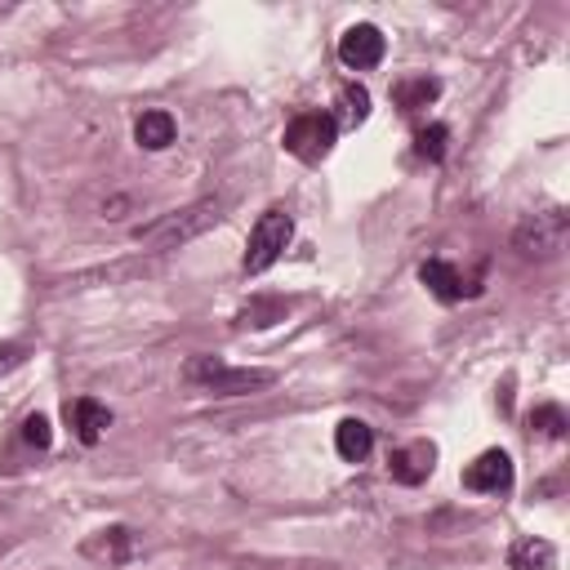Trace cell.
Instances as JSON below:
<instances>
[{
    "label": "cell",
    "mask_w": 570,
    "mask_h": 570,
    "mask_svg": "<svg viewBox=\"0 0 570 570\" xmlns=\"http://www.w3.org/2000/svg\"><path fill=\"white\" fill-rule=\"evenodd\" d=\"M81 552H85V557H94V561L121 566V561H130V552H134V535H130L125 526H112V530H99L94 539H85V543H81Z\"/></svg>",
    "instance_id": "12"
},
{
    "label": "cell",
    "mask_w": 570,
    "mask_h": 570,
    "mask_svg": "<svg viewBox=\"0 0 570 570\" xmlns=\"http://www.w3.org/2000/svg\"><path fill=\"white\" fill-rule=\"evenodd\" d=\"M174 134H179V125H174V116L161 112V108H152V112H143V116L134 121V143H139L143 152H165V147L174 143Z\"/></svg>",
    "instance_id": "11"
},
{
    "label": "cell",
    "mask_w": 570,
    "mask_h": 570,
    "mask_svg": "<svg viewBox=\"0 0 570 570\" xmlns=\"http://www.w3.org/2000/svg\"><path fill=\"white\" fill-rule=\"evenodd\" d=\"M419 281L428 285V295L441 299V304H459V299H464V276H459L446 258H428V263L419 267Z\"/></svg>",
    "instance_id": "10"
},
{
    "label": "cell",
    "mask_w": 570,
    "mask_h": 570,
    "mask_svg": "<svg viewBox=\"0 0 570 570\" xmlns=\"http://www.w3.org/2000/svg\"><path fill=\"white\" fill-rule=\"evenodd\" d=\"M530 428L539 437H561L566 432V410L561 406H535L530 410Z\"/></svg>",
    "instance_id": "19"
},
{
    "label": "cell",
    "mask_w": 570,
    "mask_h": 570,
    "mask_svg": "<svg viewBox=\"0 0 570 570\" xmlns=\"http://www.w3.org/2000/svg\"><path fill=\"white\" fill-rule=\"evenodd\" d=\"M68 424H72L81 446H99L103 432L112 428V410L103 401H94V397H77V401H68Z\"/></svg>",
    "instance_id": "9"
},
{
    "label": "cell",
    "mask_w": 570,
    "mask_h": 570,
    "mask_svg": "<svg viewBox=\"0 0 570 570\" xmlns=\"http://www.w3.org/2000/svg\"><path fill=\"white\" fill-rule=\"evenodd\" d=\"M218 218H223V201H196V205H187V210H174V214H165V218L139 227L134 241H147V245H156V250H174V245H183V241L210 232Z\"/></svg>",
    "instance_id": "2"
},
{
    "label": "cell",
    "mask_w": 570,
    "mask_h": 570,
    "mask_svg": "<svg viewBox=\"0 0 570 570\" xmlns=\"http://www.w3.org/2000/svg\"><path fill=\"white\" fill-rule=\"evenodd\" d=\"M432 468H437V446H432V441H410V446L393 450V459H388V477L401 481V486L428 481Z\"/></svg>",
    "instance_id": "8"
},
{
    "label": "cell",
    "mask_w": 570,
    "mask_h": 570,
    "mask_svg": "<svg viewBox=\"0 0 570 570\" xmlns=\"http://www.w3.org/2000/svg\"><path fill=\"white\" fill-rule=\"evenodd\" d=\"M335 139H339V125H335L330 112H304V116H295L291 125H285V152L308 161V165L326 161Z\"/></svg>",
    "instance_id": "4"
},
{
    "label": "cell",
    "mask_w": 570,
    "mask_h": 570,
    "mask_svg": "<svg viewBox=\"0 0 570 570\" xmlns=\"http://www.w3.org/2000/svg\"><path fill=\"white\" fill-rule=\"evenodd\" d=\"M437 94H441V81H432V77H415V81H401L393 90V99H397L401 112H419V108L437 103Z\"/></svg>",
    "instance_id": "17"
},
{
    "label": "cell",
    "mask_w": 570,
    "mask_h": 570,
    "mask_svg": "<svg viewBox=\"0 0 570 570\" xmlns=\"http://www.w3.org/2000/svg\"><path fill=\"white\" fill-rule=\"evenodd\" d=\"M446 143H450V130H446V125H424V130L415 134V152H419L424 161H441V156H446Z\"/></svg>",
    "instance_id": "18"
},
{
    "label": "cell",
    "mask_w": 570,
    "mask_h": 570,
    "mask_svg": "<svg viewBox=\"0 0 570 570\" xmlns=\"http://www.w3.org/2000/svg\"><path fill=\"white\" fill-rule=\"evenodd\" d=\"M366 116H370V90L366 85H344L339 99H335V125L357 130V125H366Z\"/></svg>",
    "instance_id": "16"
},
{
    "label": "cell",
    "mask_w": 570,
    "mask_h": 570,
    "mask_svg": "<svg viewBox=\"0 0 570 570\" xmlns=\"http://www.w3.org/2000/svg\"><path fill=\"white\" fill-rule=\"evenodd\" d=\"M335 450H339V459L362 464V459L375 450V428L362 424V419H344V424L335 428Z\"/></svg>",
    "instance_id": "14"
},
{
    "label": "cell",
    "mask_w": 570,
    "mask_h": 570,
    "mask_svg": "<svg viewBox=\"0 0 570 570\" xmlns=\"http://www.w3.org/2000/svg\"><path fill=\"white\" fill-rule=\"evenodd\" d=\"M384 54H388V41H384V32L375 23H353L339 37V63L348 72H370V68L384 63Z\"/></svg>",
    "instance_id": "6"
},
{
    "label": "cell",
    "mask_w": 570,
    "mask_h": 570,
    "mask_svg": "<svg viewBox=\"0 0 570 570\" xmlns=\"http://www.w3.org/2000/svg\"><path fill=\"white\" fill-rule=\"evenodd\" d=\"M291 236H295V218L285 214V210L272 205L267 214H258V223L250 227V241H245V272H250V276L267 272V267L285 254Z\"/></svg>",
    "instance_id": "3"
},
{
    "label": "cell",
    "mask_w": 570,
    "mask_h": 570,
    "mask_svg": "<svg viewBox=\"0 0 570 570\" xmlns=\"http://www.w3.org/2000/svg\"><path fill=\"white\" fill-rule=\"evenodd\" d=\"M285 313H291V304H285V299H276V295H254V299L236 313V322L250 326V330H267V326L285 322Z\"/></svg>",
    "instance_id": "15"
},
{
    "label": "cell",
    "mask_w": 570,
    "mask_h": 570,
    "mask_svg": "<svg viewBox=\"0 0 570 570\" xmlns=\"http://www.w3.org/2000/svg\"><path fill=\"white\" fill-rule=\"evenodd\" d=\"M23 441H28V446H37V450H45V446L54 441L50 419H45V415H28V419H23Z\"/></svg>",
    "instance_id": "20"
},
{
    "label": "cell",
    "mask_w": 570,
    "mask_h": 570,
    "mask_svg": "<svg viewBox=\"0 0 570 570\" xmlns=\"http://www.w3.org/2000/svg\"><path fill=\"white\" fill-rule=\"evenodd\" d=\"M508 570H557V548L539 535H521L508 548Z\"/></svg>",
    "instance_id": "13"
},
{
    "label": "cell",
    "mask_w": 570,
    "mask_h": 570,
    "mask_svg": "<svg viewBox=\"0 0 570 570\" xmlns=\"http://www.w3.org/2000/svg\"><path fill=\"white\" fill-rule=\"evenodd\" d=\"M464 486L477 495H508L512 490V459L503 450H481L464 468Z\"/></svg>",
    "instance_id": "7"
},
{
    "label": "cell",
    "mask_w": 570,
    "mask_h": 570,
    "mask_svg": "<svg viewBox=\"0 0 570 570\" xmlns=\"http://www.w3.org/2000/svg\"><path fill=\"white\" fill-rule=\"evenodd\" d=\"M183 379L205 388V393H214V397H250L258 388H272L276 370H236V366H227L218 357H192L183 366Z\"/></svg>",
    "instance_id": "1"
},
{
    "label": "cell",
    "mask_w": 570,
    "mask_h": 570,
    "mask_svg": "<svg viewBox=\"0 0 570 570\" xmlns=\"http://www.w3.org/2000/svg\"><path fill=\"white\" fill-rule=\"evenodd\" d=\"M566 236H570V214L566 210H539L512 232V245L526 258H552V254H561Z\"/></svg>",
    "instance_id": "5"
}]
</instances>
